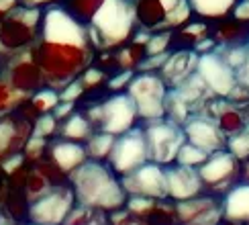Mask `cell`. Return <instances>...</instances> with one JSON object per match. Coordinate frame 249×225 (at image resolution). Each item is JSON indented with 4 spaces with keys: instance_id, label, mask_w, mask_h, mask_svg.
Listing matches in <instances>:
<instances>
[{
    "instance_id": "cell-1",
    "label": "cell",
    "mask_w": 249,
    "mask_h": 225,
    "mask_svg": "<svg viewBox=\"0 0 249 225\" xmlns=\"http://www.w3.org/2000/svg\"><path fill=\"white\" fill-rule=\"evenodd\" d=\"M33 54L47 88L57 92L80 80L98 57L88 31L71 20L57 4L45 8L43 27Z\"/></svg>"
},
{
    "instance_id": "cell-2",
    "label": "cell",
    "mask_w": 249,
    "mask_h": 225,
    "mask_svg": "<svg viewBox=\"0 0 249 225\" xmlns=\"http://www.w3.org/2000/svg\"><path fill=\"white\" fill-rule=\"evenodd\" d=\"M70 187L76 194V203L84 207L115 213L127 207L129 194L123 188L121 176L107 162L88 160L70 174Z\"/></svg>"
},
{
    "instance_id": "cell-3",
    "label": "cell",
    "mask_w": 249,
    "mask_h": 225,
    "mask_svg": "<svg viewBox=\"0 0 249 225\" xmlns=\"http://www.w3.org/2000/svg\"><path fill=\"white\" fill-rule=\"evenodd\" d=\"M84 29L98 54L117 51L129 45L137 33L135 0H102Z\"/></svg>"
},
{
    "instance_id": "cell-4",
    "label": "cell",
    "mask_w": 249,
    "mask_h": 225,
    "mask_svg": "<svg viewBox=\"0 0 249 225\" xmlns=\"http://www.w3.org/2000/svg\"><path fill=\"white\" fill-rule=\"evenodd\" d=\"M45 8L18 4L0 23V64L37 45Z\"/></svg>"
},
{
    "instance_id": "cell-5",
    "label": "cell",
    "mask_w": 249,
    "mask_h": 225,
    "mask_svg": "<svg viewBox=\"0 0 249 225\" xmlns=\"http://www.w3.org/2000/svg\"><path fill=\"white\" fill-rule=\"evenodd\" d=\"M194 19L188 0H135V25L145 35L174 33Z\"/></svg>"
},
{
    "instance_id": "cell-6",
    "label": "cell",
    "mask_w": 249,
    "mask_h": 225,
    "mask_svg": "<svg viewBox=\"0 0 249 225\" xmlns=\"http://www.w3.org/2000/svg\"><path fill=\"white\" fill-rule=\"evenodd\" d=\"M86 117L92 121L96 131H105L110 135H123L135 125H139L137 107L127 92H115L102 98L98 105L86 109Z\"/></svg>"
},
{
    "instance_id": "cell-7",
    "label": "cell",
    "mask_w": 249,
    "mask_h": 225,
    "mask_svg": "<svg viewBox=\"0 0 249 225\" xmlns=\"http://www.w3.org/2000/svg\"><path fill=\"white\" fill-rule=\"evenodd\" d=\"M127 94L137 107L139 123L158 121L168 117V98L170 88L160 74L151 72H137L131 84L127 86Z\"/></svg>"
},
{
    "instance_id": "cell-8",
    "label": "cell",
    "mask_w": 249,
    "mask_h": 225,
    "mask_svg": "<svg viewBox=\"0 0 249 225\" xmlns=\"http://www.w3.org/2000/svg\"><path fill=\"white\" fill-rule=\"evenodd\" d=\"M145 131V141H147L149 162H155L160 166H170L176 164L178 151L186 143V133L180 123L163 117L158 121L141 123Z\"/></svg>"
},
{
    "instance_id": "cell-9",
    "label": "cell",
    "mask_w": 249,
    "mask_h": 225,
    "mask_svg": "<svg viewBox=\"0 0 249 225\" xmlns=\"http://www.w3.org/2000/svg\"><path fill=\"white\" fill-rule=\"evenodd\" d=\"M147 162H149V151L141 123L115 139V146H112V151L107 160V164L121 178L141 168Z\"/></svg>"
},
{
    "instance_id": "cell-10",
    "label": "cell",
    "mask_w": 249,
    "mask_h": 225,
    "mask_svg": "<svg viewBox=\"0 0 249 225\" xmlns=\"http://www.w3.org/2000/svg\"><path fill=\"white\" fill-rule=\"evenodd\" d=\"M0 74L6 78V82L15 90H18L20 94L25 96H33L37 92H41L43 88H47L43 72H41L33 49L23 51V54L15 56L13 59L2 61L0 64Z\"/></svg>"
},
{
    "instance_id": "cell-11",
    "label": "cell",
    "mask_w": 249,
    "mask_h": 225,
    "mask_svg": "<svg viewBox=\"0 0 249 225\" xmlns=\"http://www.w3.org/2000/svg\"><path fill=\"white\" fill-rule=\"evenodd\" d=\"M76 207V194L70 184L53 187L43 197L31 203L29 223L37 225H64L70 211Z\"/></svg>"
},
{
    "instance_id": "cell-12",
    "label": "cell",
    "mask_w": 249,
    "mask_h": 225,
    "mask_svg": "<svg viewBox=\"0 0 249 225\" xmlns=\"http://www.w3.org/2000/svg\"><path fill=\"white\" fill-rule=\"evenodd\" d=\"M198 174L206 190L225 194L237 182H241V162L225 148L211 153L209 160L198 168Z\"/></svg>"
},
{
    "instance_id": "cell-13",
    "label": "cell",
    "mask_w": 249,
    "mask_h": 225,
    "mask_svg": "<svg viewBox=\"0 0 249 225\" xmlns=\"http://www.w3.org/2000/svg\"><path fill=\"white\" fill-rule=\"evenodd\" d=\"M196 74L204 82L206 90H211L216 98H229L231 92L239 86L235 70L225 61L219 49L198 56Z\"/></svg>"
},
{
    "instance_id": "cell-14",
    "label": "cell",
    "mask_w": 249,
    "mask_h": 225,
    "mask_svg": "<svg viewBox=\"0 0 249 225\" xmlns=\"http://www.w3.org/2000/svg\"><path fill=\"white\" fill-rule=\"evenodd\" d=\"M180 225H219L223 215V194L206 190L188 201L176 203Z\"/></svg>"
},
{
    "instance_id": "cell-15",
    "label": "cell",
    "mask_w": 249,
    "mask_h": 225,
    "mask_svg": "<svg viewBox=\"0 0 249 225\" xmlns=\"http://www.w3.org/2000/svg\"><path fill=\"white\" fill-rule=\"evenodd\" d=\"M123 188L129 197H145V199H168V182H165L163 166L155 162L143 164L141 168L121 178Z\"/></svg>"
},
{
    "instance_id": "cell-16",
    "label": "cell",
    "mask_w": 249,
    "mask_h": 225,
    "mask_svg": "<svg viewBox=\"0 0 249 225\" xmlns=\"http://www.w3.org/2000/svg\"><path fill=\"white\" fill-rule=\"evenodd\" d=\"M33 121H29L17 111L13 117L0 121V168L4 164L23 153L27 141L33 135Z\"/></svg>"
},
{
    "instance_id": "cell-17",
    "label": "cell",
    "mask_w": 249,
    "mask_h": 225,
    "mask_svg": "<svg viewBox=\"0 0 249 225\" xmlns=\"http://www.w3.org/2000/svg\"><path fill=\"white\" fill-rule=\"evenodd\" d=\"M184 133L186 141L192 146L204 150L206 153H214L227 148V137L219 131L213 117L206 115H190L184 121Z\"/></svg>"
},
{
    "instance_id": "cell-18",
    "label": "cell",
    "mask_w": 249,
    "mask_h": 225,
    "mask_svg": "<svg viewBox=\"0 0 249 225\" xmlns=\"http://www.w3.org/2000/svg\"><path fill=\"white\" fill-rule=\"evenodd\" d=\"M165 170V182H168V199L174 203H182L194 199L198 194L206 192V187L200 178L198 170L186 168L180 164H170L163 166Z\"/></svg>"
},
{
    "instance_id": "cell-19",
    "label": "cell",
    "mask_w": 249,
    "mask_h": 225,
    "mask_svg": "<svg viewBox=\"0 0 249 225\" xmlns=\"http://www.w3.org/2000/svg\"><path fill=\"white\" fill-rule=\"evenodd\" d=\"M45 158L51 164H55V166L70 178L71 172H76L82 164L88 162V151H86L84 143L53 137V139L47 141Z\"/></svg>"
},
{
    "instance_id": "cell-20",
    "label": "cell",
    "mask_w": 249,
    "mask_h": 225,
    "mask_svg": "<svg viewBox=\"0 0 249 225\" xmlns=\"http://www.w3.org/2000/svg\"><path fill=\"white\" fill-rule=\"evenodd\" d=\"M196 66H198L196 51H174L160 70V76L168 84V88H180L196 74Z\"/></svg>"
},
{
    "instance_id": "cell-21",
    "label": "cell",
    "mask_w": 249,
    "mask_h": 225,
    "mask_svg": "<svg viewBox=\"0 0 249 225\" xmlns=\"http://www.w3.org/2000/svg\"><path fill=\"white\" fill-rule=\"evenodd\" d=\"M211 39L216 47H235L249 43V23L235 20L233 17H227L221 20L211 23Z\"/></svg>"
},
{
    "instance_id": "cell-22",
    "label": "cell",
    "mask_w": 249,
    "mask_h": 225,
    "mask_svg": "<svg viewBox=\"0 0 249 225\" xmlns=\"http://www.w3.org/2000/svg\"><path fill=\"white\" fill-rule=\"evenodd\" d=\"M206 37H211V23L194 19L188 25L172 33L170 54H174V51H196L198 43H202Z\"/></svg>"
},
{
    "instance_id": "cell-23",
    "label": "cell",
    "mask_w": 249,
    "mask_h": 225,
    "mask_svg": "<svg viewBox=\"0 0 249 225\" xmlns=\"http://www.w3.org/2000/svg\"><path fill=\"white\" fill-rule=\"evenodd\" d=\"M223 215L225 219L249 223V182H237L223 194Z\"/></svg>"
},
{
    "instance_id": "cell-24",
    "label": "cell",
    "mask_w": 249,
    "mask_h": 225,
    "mask_svg": "<svg viewBox=\"0 0 249 225\" xmlns=\"http://www.w3.org/2000/svg\"><path fill=\"white\" fill-rule=\"evenodd\" d=\"M94 125L92 121L86 117L84 111H76L71 112L68 119H64L59 123V129H57V135L59 139H68V141H78V143H86L92 135H94Z\"/></svg>"
},
{
    "instance_id": "cell-25",
    "label": "cell",
    "mask_w": 249,
    "mask_h": 225,
    "mask_svg": "<svg viewBox=\"0 0 249 225\" xmlns=\"http://www.w3.org/2000/svg\"><path fill=\"white\" fill-rule=\"evenodd\" d=\"M188 2L196 19L206 20V23H214V20L231 17L235 4L239 0H188Z\"/></svg>"
},
{
    "instance_id": "cell-26",
    "label": "cell",
    "mask_w": 249,
    "mask_h": 225,
    "mask_svg": "<svg viewBox=\"0 0 249 225\" xmlns=\"http://www.w3.org/2000/svg\"><path fill=\"white\" fill-rule=\"evenodd\" d=\"M214 123H216V127H219V131L223 133V135L227 139H231L247 127L249 121H247V117L243 115V111L239 107L229 105V107L221 109V112H216Z\"/></svg>"
},
{
    "instance_id": "cell-27",
    "label": "cell",
    "mask_w": 249,
    "mask_h": 225,
    "mask_svg": "<svg viewBox=\"0 0 249 225\" xmlns=\"http://www.w3.org/2000/svg\"><path fill=\"white\" fill-rule=\"evenodd\" d=\"M139 219H143L145 225H180L178 213H176V203L170 199L155 201L153 207Z\"/></svg>"
},
{
    "instance_id": "cell-28",
    "label": "cell",
    "mask_w": 249,
    "mask_h": 225,
    "mask_svg": "<svg viewBox=\"0 0 249 225\" xmlns=\"http://www.w3.org/2000/svg\"><path fill=\"white\" fill-rule=\"evenodd\" d=\"M27 100H31V98L25 96V94H20L18 90H15L6 82V78L0 74V121L13 117Z\"/></svg>"
},
{
    "instance_id": "cell-29",
    "label": "cell",
    "mask_w": 249,
    "mask_h": 225,
    "mask_svg": "<svg viewBox=\"0 0 249 225\" xmlns=\"http://www.w3.org/2000/svg\"><path fill=\"white\" fill-rule=\"evenodd\" d=\"M115 135L110 133H105V131H94L84 146H86V151H88V160H94V162H107L110 151H112V146H115Z\"/></svg>"
},
{
    "instance_id": "cell-30",
    "label": "cell",
    "mask_w": 249,
    "mask_h": 225,
    "mask_svg": "<svg viewBox=\"0 0 249 225\" xmlns=\"http://www.w3.org/2000/svg\"><path fill=\"white\" fill-rule=\"evenodd\" d=\"M211 153H206L204 150L200 148H196L192 146V143L186 141L182 150L178 151V158H176V164H180V166H186V168H194V170H198L202 164L209 160Z\"/></svg>"
},
{
    "instance_id": "cell-31",
    "label": "cell",
    "mask_w": 249,
    "mask_h": 225,
    "mask_svg": "<svg viewBox=\"0 0 249 225\" xmlns=\"http://www.w3.org/2000/svg\"><path fill=\"white\" fill-rule=\"evenodd\" d=\"M61 102L59 92L53 88H43L41 92L31 96V105L39 112V115H47V112H53L57 109V105Z\"/></svg>"
},
{
    "instance_id": "cell-32",
    "label": "cell",
    "mask_w": 249,
    "mask_h": 225,
    "mask_svg": "<svg viewBox=\"0 0 249 225\" xmlns=\"http://www.w3.org/2000/svg\"><path fill=\"white\" fill-rule=\"evenodd\" d=\"M57 129H59V121L53 117V112H47V115H41L35 125H33V137L39 139H53L57 135Z\"/></svg>"
},
{
    "instance_id": "cell-33",
    "label": "cell",
    "mask_w": 249,
    "mask_h": 225,
    "mask_svg": "<svg viewBox=\"0 0 249 225\" xmlns=\"http://www.w3.org/2000/svg\"><path fill=\"white\" fill-rule=\"evenodd\" d=\"M227 150H229L239 162L249 160V123L241 133H237L235 137L227 139Z\"/></svg>"
},
{
    "instance_id": "cell-34",
    "label": "cell",
    "mask_w": 249,
    "mask_h": 225,
    "mask_svg": "<svg viewBox=\"0 0 249 225\" xmlns=\"http://www.w3.org/2000/svg\"><path fill=\"white\" fill-rule=\"evenodd\" d=\"M170 43H172V33H158V35H149L147 43H145V57L168 54V51H170Z\"/></svg>"
},
{
    "instance_id": "cell-35",
    "label": "cell",
    "mask_w": 249,
    "mask_h": 225,
    "mask_svg": "<svg viewBox=\"0 0 249 225\" xmlns=\"http://www.w3.org/2000/svg\"><path fill=\"white\" fill-rule=\"evenodd\" d=\"M137 74L135 70H124V72H119V74H115L112 78L107 80L105 88L108 90V94H115V92H127V86L131 84L133 76Z\"/></svg>"
},
{
    "instance_id": "cell-36",
    "label": "cell",
    "mask_w": 249,
    "mask_h": 225,
    "mask_svg": "<svg viewBox=\"0 0 249 225\" xmlns=\"http://www.w3.org/2000/svg\"><path fill=\"white\" fill-rule=\"evenodd\" d=\"M155 205V199H145V197H129L127 201V209L133 217H143L151 207Z\"/></svg>"
},
{
    "instance_id": "cell-37",
    "label": "cell",
    "mask_w": 249,
    "mask_h": 225,
    "mask_svg": "<svg viewBox=\"0 0 249 225\" xmlns=\"http://www.w3.org/2000/svg\"><path fill=\"white\" fill-rule=\"evenodd\" d=\"M108 219H110V225H145L143 219L133 217V215H131L127 209H121V211H115V213H108Z\"/></svg>"
},
{
    "instance_id": "cell-38",
    "label": "cell",
    "mask_w": 249,
    "mask_h": 225,
    "mask_svg": "<svg viewBox=\"0 0 249 225\" xmlns=\"http://www.w3.org/2000/svg\"><path fill=\"white\" fill-rule=\"evenodd\" d=\"M84 94H86V90H84V86H82L80 80H76L74 84H70L68 88H64L59 92V96L64 102H80V98Z\"/></svg>"
},
{
    "instance_id": "cell-39",
    "label": "cell",
    "mask_w": 249,
    "mask_h": 225,
    "mask_svg": "<svg viewBox=\"0 0 249 225\" xmlns=\"http://www.w3.org/2000/svg\"><path fill=\"white\" fill-rule=\"evenodd\" d=\"M76 111H78V102H64V100H61L57 105V109L53 111V117L61 123V121L68 119L71 112H76Z\"/></svg>"
},
{
    "instance_id": "cell-40",
    "label": "cell",
    "mask_w": 249,
    "mask_h": 225,
    "mask_svg": "<svg viewBox=\"0 0 249 225\" xmlns=\"http://www.w3.org/2000/svg\"><path fill=\"white\" fill-rule=\"evenodd\" d=\"M231 17L235 20H241V23H249V0H239L233 8Z\"/></svg>"
},
{
    "instance_id": "cell-41",
    "label": "cell",
    "mask_w": 249,
    "mask_h": 225,
    "mask_svg": "<svg viewBox=\"0 0 249 225\" xmlns=\"http://www.w3.org/2000/svg\"><path fill=\"white\" fill-rule=\"evenodd\" d=\"M235 74H237V84L245 90H249V54H247V59L243 61V66L237 70Z\"/></svg>"
},
{
    "instance_id": "cell-42",
    "label": "cell",
    "mask_w": 249,
    "mask_h": 225,
    "mask_svg": "<svg viewBox=\"0 0 249 225\" xmlns=\"http://www.w3.org/2000/svg\"><path fill=\"white\" fill-rule=\"evenodd\" d=\"M18 4H20V0H0V23H2L4 17L8 13H13Z\"/></svg>"
},
{
    "instance_id": "cell-43",
    "label": "cell",
    "mask_w": 249,
    "mask_h": 225,
    "mask_svg": "<svg viewBox=\"0 0 249 225\" xmlns=\"http://www.w3.org/2000/svg\"><path fill=\"white\" fill-rule=\"evenodd\" d=\"M61 0H20V4L25 6H37V8H47V6H55Z\"/></svg>"
},
{
    "instance_id": "cell-44",
    "label": "cell",
    "mask_w": 249,
    "mask_h": 225,
    "mask_svg": "<svg viewBox=\"0 0 249 225\" xmlns=\"http://www.w3.org/2000/svg\"><path fill=\"white\" fill-rule=\"evenodd\" d=\"M0 225H18V223H15L13 219H8L4 213H0Z\"/></svg>"
},
{
    "instance_id": "cell-45",
    "label": "cell",
    "mask_w": 249,
    "mask_h": 225,
    "mask_svg": "<svg viewBox=\"0 0 249 225\" xmlns=\"http://www.w3.org/2000/svg\"><path fill=\"white\" fill-rule=\"evenodd\" d=\"M219 225H245V223H239V221H231V219H223Z\"/></svg>"
},
{
    "instance_id": "cell-46",
    "label": "cell",
    "mask_w": 249,
    "mask_h": 225,
    "mask_svg": "<svg viewBox=\"0 0 249 225\" xmlns=\"http://www.w3.org/2000/svg\"><path fill=\"white\" fill-rule=\"evenodd\" d=\"M25 225H37V223H25Z\"/></svg>"
},
{
    "instance_id": "cell-47",
    "label": "cell",
    "mask_w": 249,
    "mask_h": 225,
    "mask_svg": "<svg viewBox=\"0 0 249 225\" xmlns=\"http://www.w3.org/2000/svg\"><path fill=\"white\" fill-rule=\"evenodd\" d=\"M247 225H249V223H247Z\"/></svg>"
}]
</instances>
